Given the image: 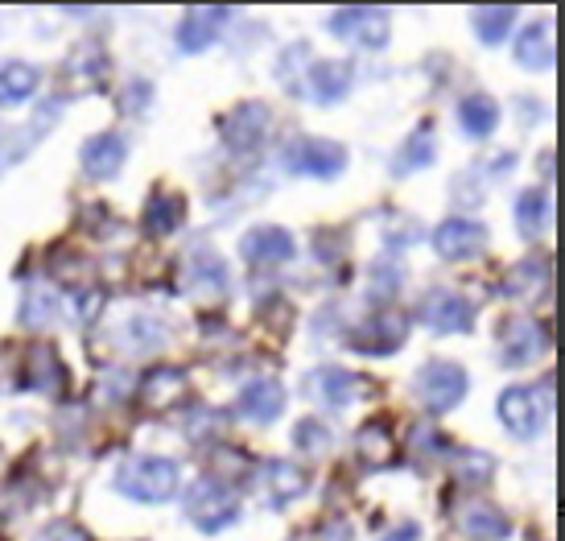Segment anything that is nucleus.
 <instances>
[{
	"mask_svg": "<svg viewBox=\"0 0 565 541\" xmlns=\"http://www.w3.org/2000/svg\"><path fill=\"white\" fill-rule=\"evenodd\" d=\"M116 488L132 500H145V505H158V500H170L178 492V463L170 459H128L120 471H116Z\"/></svg>",
	"mask_w": 565,
	"mask_h": 541,
	"instance_id": "f257e3e1",
	"label": "nucleus"
},
{
	"mask_svg": "<svg viewBox=\"0 0 565 541\" xmlns=\"http://www.w3.org/2000/svg\"><path fill=\"white\" fill-rule=\"evenodd\" d=\"M285 161L294 174L306 178H334L347 166V149L322 137H298V141L285 145Z\"/></svg>",
	"mask_w": 565,
	"mask_h": 541,
	"instance_id": "f03ea898",
	"label": "nucleus"
},
{
	"mask_svg": "<svg viewBox=\"0 0 565 541\" xmlns=\"http://www.w3.org/2000/svg\"><path fill=\"white\" fill-rule=\"evenodd\" d=\"M186 512L199 529L215 533V529H223L227 521H236L239 505H236V496H232V488H223L215 479H199L186 496Z\"/></svg>",
	"mask_w": 565,
	"mask_h": 541,
	"instance_id": "7ed1b4c3",
	"label": "nucleus"
},
{
	"mask_svg": "<svg viewBox=\"0 0 565 541\" xmlns=\"http://www.w3.org/2000/svg\"><path fill=\"white\" fill-rule=\"evenodd\" d=\"M417 393H422V401L434 414H446L467 393V372L458 364H450V360H434V364H425L417 372Z\"/></svg>",
	"mask_w": 565,
	"mask_h": 541,
	"instance_id": "20e7f679",
	"label": "nucleus"
},
{
	"mask_svg": "<svg viewBox=\"0 0 565 541\" xmlns=\"http://www.w3.org/2000/svg\"><path fill=\"white\" fill-rule=\"evenodd\" d=\"M500 417L512 434L533 438L545 426V397H541V389H508L500 397Z\"/></svg>",
	"mask_w": 565,
	"mask_h": 541,
	"instance_id": "39448f33",
	"label": "nucleus"
},
{
	"mask_svg": "<svg viewBox=\"0 0 565 541\" xmlns=\"http://www.w3.org/2000/svg\"><path fill=\"white\" fill-rule=\"evenodd\" d=\"M330 30L339 38H355L363 46L380 50L388 42V13L384 9H339L330 17Z\"/></svg>",
	"mask_w": 565,
	"mask_h": 541,
	"instance_id": "423d86ee",
	"label": "nucleus"
},
{
	"mask_svg": "<svg viewBox=\"0 0 565 541\" xmlns=\"http://www.w3.org/2000/svg\"><path fill=\"white\" fill-rule=\"evenodd\" d=\"M545 343H550V335H545V327H541V322L512 319L508 327H503V335H500L503 364H508V368L529 364V360H536V356L545 351Z\"/></svg>",
	"mask_w": 565,
	"mask_h": 541,
	"instance_id": "0eeeda50",
	"label": "nucleus"
},
{
	"mask_svg": "<svg viewBox=\"0 0 565 541\" xmlns=\"http://www.w3.org/2000/svg\"><path fill=\"white\" fill-rule=\"evenodd\" d=\"M422 319H425V327H434V331L455 335V331H467L475 322V306L467 303V298H458V294L438 289V294H429L422 303Z\"/></svg>",
	"mask_w": 565,
	"mask_h": 541,
	"instance_id": "6e6552de",
	"label": "nucleus"
},
{
	"mask_svg": "<svg viewBox=\"0 0 565 541\" xmlns=\"http://www.w3.org/2000/svg\"><path fill=\"white\" fill-rule=\"evenodd\" d=\"M487 244V232L471 220H446L434 232V248H438L446 261H467V256H479Z\"/></svg>",
	"mask_w": 565,
	"mask_h": 541,
	"instance_id": "1a4fd4ad",
	"label": "nucleus"
},
{
	"mask_svg": "<svg viewBox=\"0 0 565 541\" xmlns=\"http://www.w3.org/2000/svg\"><path fill=\"white\" fill-rule=\"evenodd\" d=\"M401 343H405V319L401 315H376V319L360 322L351 335V348L367 351V356H388Z\"/></svg>",
	"mask_w": 565,
	"mask_h": 541,
	"instance_id": "9d476101",
	"label": "nucleus"
},
{
	"mask_svg": "<svg viewBox=\"0 0 565 541\" xmlns=\"http://www.w3.org/2000/svg\"><path fill=\"white\" fill-rule=\"evenodd\" d=\"M265 128H268L265 104H239L223 120V141L232 145V149H256V145L265 141Z\"/></svg>",
	"mask_w": 565,
	"mask_h": 541,
	"instance_id": "9b49d317",
	"label": "nucleus"
},
{
	"mask_svg": "<svg viewBox=\"0 0 565 541\" xmlns=\"http://www.w3.org/2000/svg\"><path fill=\"white\" fill-rule=\"evenodd\" d=\"M244 256L252 265H285L294 261V236L285 227H256L244 236Z\"/></svg>",
	"mask_w": 565,
	"mask_h": 541,
	"instance_id": "f8f14e48",
	"label": "nucleus"
},
{
	"mask_svg": "<svg viewBox=\"0 0 565 541\" xmlns=\"http://www.w3.org/2000/svg\"><path fill=\"white\" fill-rule=\"evenodd\" d=\"M458 529L475 541H500L508 533V521H503L500 509H491V500H467L458 505Z\"/></svg>",
	"mask_w": 565,
	"mask_h": 541,
	"instance_id": "ddd939ff",
	"label": "nucleus"
},
{
	"mask_svg": "<svg viewBox=\"0 0 565 541\" xmlns=\"http://www.w3.org/2000/svg\"><path fill=\"white\" fill-rule=\"evenodd\" d=\"M285 410V389L277 381H252L239 393V414L252 422H277Z\"/></svg>",
	"mask_w": 565,
	"mask_h": 541,
	"instance_id": "4468645a",
	"label": "nucleus"
},
{
	"mask_svg": "<svg viewBox=\"0 0 565 541\" xmlns=\"http://www.w3.org/2000/svg\"><path fill=\"white\" fill-rule=\"evenodd\" d=\"M260 484H265V496L273 505H289V500H298L306 492V484L310 476L294 467V463H281V459H268L265 471H260Z\"/></svg>",
	"mask_w": 565,
	"mask_h": 541,
	"instance_id": "2eb2a0df",
	"label": "nucleus"
},
{
	"mask_svg": "<svg viewBox=\"0 0 565 541\" xmlns=\"http://www.w3.org/2000/svg\"><path fill=\"white\" fill-rule=\"evenodd\" d=\"M125 153H128V145L120 132H99V137H92V141L83 145V166H87V174H95V178H111L125 166Z\"/></svg>",
	"mask_w": 565,
	"mask_h": 541,
	"instance_id": "dca6fc26",
	"label": "nucleus"
},
{
	"mask_svg": "<svg viewBox=\"0 0 565 541\" xmlns=\"http://www.w3.org/2000/svg\"><path fill=\"white\" fill-rule=\"evenodd\" d=\"M232 21V9H190L186 21H182V38H178V46L182 50H206L220 30Z\"/></svg>",
	"mask_w": 565,
	"mask_h": 541,
	"instance_id": "f3484780",
	"label": "nucleus"
},
{
	"mask_svg": "<svg viewBox=\"0 0 565 541\" xmlns=\"http://www.w3.org/2000/svg\"><path fill=\"white\" fill-rule=\"evenodd\" d=\"M186 273H190V289H194V294H203L206 303H215V298L227 294V265H223L211 248H199V253L190 256Z\"/></svg>",
	"mask_w": 565,
	"mask_h": 541,
	"instance_id": "a211bd4d",
	"label": "nucleus"
},
{
	"mask_svg": "<svg viewBox=\"0 0 565 541\" xmlns=\"http://www.w3.org/2000/svg\"><path fill=\"white\" fill-rule=\"evenodd\" d=\"M306 393L315 401H330V405H347L360 397V381L343 372V368H318L306 376Z\"/></svg>",
	"mask_w": 565,
	"mask_h": 541,
	"instance_id": "6ab92c4d",
	"label": "nucleus"
},
{
	"mask_svg": "<svg viewBox=\"0 0 565 541\" xmlns=\"http://www.w3.org/2000/svg\"><path fill=\"white\" fill-rule=\"evenodd\" d=\"M355 450H360V459L367 463V467L393 463V422H388V417H372L360 431V438H355Z\"/></svg>",
	"mask_w": 565,
	"mask_h": 541,
	"instance_id": "aec40b11",
	"label": "nucleus"
},
{
	"mask_svg": "<svg viewBox=\"0 0 565 541\" xmlns=\"http://www.w3.org/2000/svg\"><path fill=\"white\" fill-rule=\"evenodd\" d=\"M553 33H550V25L545 21H536V25H529V30L520 33V42H516V59L529 71H550L553 66Z\"/></svg>",
	"mask_w": 565,
	"mask_h": 541,
	"instance_id": "412c9836",
	"label": "nucleus"
},
{
	"mask_svg": "<svg viewBox=\"0 0 565 541\" xmlns=\"http://www.w3.org/2000/svg\"><path fill=\"white\" fill-rule=\"evenodd\" d=\"M141 397L149 410H166V405H173L178 397H186V372H178V368H158V372H149Z\"/></svg>",
	"mask_w": 565,
	"mask_h": 541,
	"instance_id": "4be33fe9",
	"label": "nucleus"
},
{
	"mask_svg": "<svg viewBox=\"0 0 565 541\" xmlns=\"http://www.w3.org/2000/svg\"><path fill=\"white\" fill-rule=\"evenodd\" d=\"M182 215H186V208H182V199L178 194H153L149 199V208H145V232L149 236H170V232H178V223H182Z\"/></svg>",
	"mask_w": 565,
	"mask_h": 541,
	"instance_id": "5701e85b",
	"label": "nucleus"
},
{
	"mask_svg": "<svg viewBox=\"0 0 565 541\" xmlns=\"http://www.w3.org/2000/svg\"><path fill=\"white\" fill-rule=\"evenodd\" d=\"M38 92V71L25 63H4L0 66V104L13 108V104H25V99Z\"/></svg>",
	"mask_w": 565,
	"mask_h": 541,
	"instance_id": "b1692460",
	"label": "nucleus"
},
{
	"mask_svg": "<svg viewBox=\"0 0 565 541\" xmlns=\"http://www.w3.org/2000/svg\"><path fill=\"white\" fill-rule=\"evenodd\" d=\"M550 286V269H545V261H524L516 269L508 273V282H503V294L508 298H533L541 289Z\"/></svg>",
	"mask_w": 565,
	"mask_h": 541,
	"instance_id": "393cba45",
	"label": "nucleus"
},
{
	"mask_svg": "<svg viewBox=\"0 0 565 541\" xmlns=\"http://www.w3.org/2000/svg\"><path fill=\"white\" fill-rule=\"evenodd\" d=\"M458 120L467 128V137H487L495 128V120H500V108H495V99L471 96L458 104Z\"/></svg>",
	"mask_w": 565,
	"mask_h": 541,
	"instance_id": "a878e982",
	"label": "nucleus"
},
{
	"mask_svg": "<svg viewBox=\"0 0 565 541\" xmlns=\"http://www.w3.org/2000/svg\"><path fill=\"white\" fill-rule=\"evenodd\" d=\"M351 66L347 63H322V66H315V96L322 99V104H334V99H343L347 92H351Z\"/></svg>",
	"mask_w": 565,
	"mask_h": 541,
	"instance_id": "bb28decb",
	"label": "nucleus"
},
{
	"mask_svg": "<svg viewBox=\"0 0 565 541\" xmlns=\"http://www.w3.org/2000/svg\"><path fill=\"white\" fill-rule=\"evenodd\" d=\"M429 161H434V128L422 125L405 141V149L396 153V174H413V170H422Z\"/></svg>",
	"mask_w": 565,
	"mask_h": 541,
	"instance_id": "cd10ccee",
	"label": "nucleus"
},
{
	"mask_svg": "<svg viewBox=\"0 0 565 541\" xmlns=\"http://www.w3.org/2000/svg\"><path fill=\"white\" fill-rule=\"evenodd\" d=\"M512 21H516V9H508V4H495V9H475V33H479V42H487V46L503 42L508 30H512Z\"/></svg>",
	"mask_w": 565,
	"mask_h": 541,
	"instance_id": "c85d7f7f",
	"label": "nucleus"
},
{
	"mask_svg": "<svg viewBox=\"0 0 565 541\" xmlns=\"http://www.w3.org/2000/svg\"><path fill=\"white\" fill-rule=\"evenodd\" d=\"M545 211H550V199L541 191H529L520 194L516 203V223L524 236H541V227H545Z\"/></svg>",
	"mask_w": 565,
	"mask_h": 541,
	"instance_id": "c756f323",
	"label": "nucleus"
},
{
	"mask_svg": "<svg viewBox=\"0 0 565 541\" xmlns=\"http://www.w3.org/2000/svg\"><path fill=\"white\" fill-rule=\"evenodd\" d=\"M30 360H33V372H30L33 389H54V384L63 381V364H58V356H54L46 343H38V348L30 351Z\"/></svg>",
	"mask_w": 565,
	"mask_h": 541,
	"instance_id": "7c9ffc66",
	"label": "nucleus"
},
{
	"mask_svg": "<svg viewBox=\"0 0 565 541\" xmlns=\"http://www.w3.org/2000/svg\"><path fill=\"white\" fill-rule=\"evenodd\" d=\"M455 476L467 479V484H483L491 476V459L487 455H475V450H462L455 463Z\"/></svg>",
	"mask_w": 565,
	"mask_h": 541,
	"instance_id": "2f4dec72",
	"label": "nucleus"
},
{
	"mask_svg": "<svg viewBox=\"0 0 565 541\" xmlns=\"http://www.w3.org/2000/svg\"><path fill=\"white\" fill-rule=\"evenodd\" d=\"M294 443H298L301 450H327L330 431L322 426V422H301L298 431H294Z\"/></svg>",
	"mask_w": 565,
	"mask_h": 541,
	"instance_id": "473e14b6",
	"label": "nucleus"
},
{
	"mask_svg": "<svg viewBox=\"0 0 565 541\" xmlns=\"http://www.w3.org/2000/svg\"><path fill=\"white\" fill-rule=\"evenodd\" d=\"M50 315H54V298H50V294H30V303H25V310H21V319L25 322H46Z\"/></svg>",
	"mask_w": 565,
	"mask_h": 541,
	"instance_id": "72a5a7b5",
	"label": "nucleus"
},
{
	"mask_svg": "<svg viewBox=\"0 0 565 541\" xmlns=\"http://www.w3.org/2000/svg\"><path fill=\"white\" fill-rule=\"evenodd\" d=\"M318 541H351V529H347L343 521H330V526H322Z\"/></svg>",
	"mask_w": 565,
	"mask_h": 541,
	"instance_id": "f704fd0d",
	"label": "nucleus"
},
{
	"mask_svg": "<svg viewBox=\"0 0 565 541\" xmlns=\"http://www.w3.org/2000/svg\"><path fill=\"white\" fill-rule=\"evenodd\" d=\"M384 541H417V533H413V529H401L396 538H384Z\"/></svg>",
	"mask_w": 565,
	"mask_h": 541,
	"instance_id": "c9c22d12",
	"label": "nucleus"
}]
</instances>
